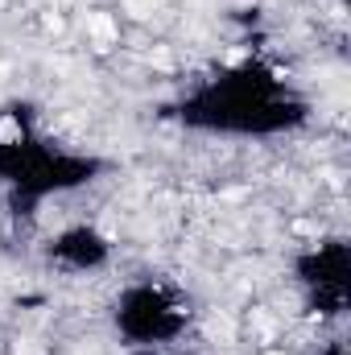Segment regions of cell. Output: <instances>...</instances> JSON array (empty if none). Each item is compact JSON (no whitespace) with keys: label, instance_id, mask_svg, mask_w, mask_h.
Here are the masks:
<instances>
[{"label":"cell","instance_id":"obj_2","mask_svg":"<svg viewBox=\"0 0 351 355\" xmlns=\"http://www.w3.org/2000/svg\"><path fill=\"white\" fill-rule=\"evenodd\" d=\"M273 355H281V352H273Z\"/></svg>","mask_w":351,"mask_h":355},{"label":"cell","instance_id":"obj_1","mask_svg":"<svg viewBox=\"0 0 351 355\" xmlns=\"http://www.w3.org/2000/svg\"><path fill=\"white\" fill-rule=\"evenodd\" d=\"M91 33H95L99 41H112V37H116V25H112V17L95 12V17H91Z\"/></svg>","mask_w":351,"mask_h":355}]
</instances>
